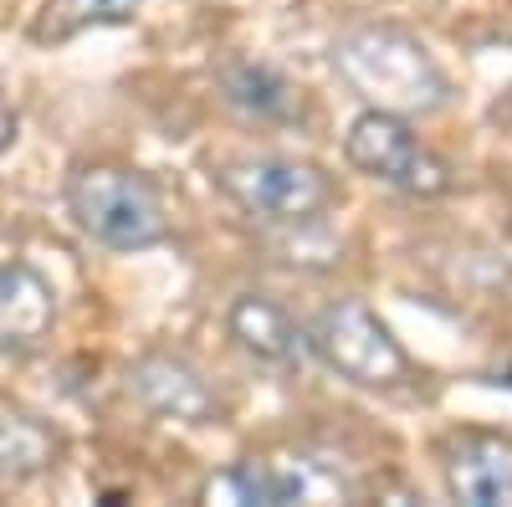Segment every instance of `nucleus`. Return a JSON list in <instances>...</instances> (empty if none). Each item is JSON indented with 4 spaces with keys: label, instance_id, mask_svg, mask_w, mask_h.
I'll use <instances>...</instances> for the list:
<instances>
[{
    "label": "nucleus",
    "instance_id": "f257e3e1",
    "mask_svg": "<svg viewBox=\"0 0 512 507\" xmlns=\"http://www.w3.org/2000/svg\"><path fill=\"white\" fill-rule=\"evenodd\" d=\"M333 72L338 82L379 113H400V118H431L451 103V77L431 57L420 36L405 26H354L333 41Z\"/></svg>",
    "mask_w": 512,
    "mask_h": 507
},
{
    "label": "nucleus",
    "instance_id": "f03ea898",
    "mask_svg": "<svg viewBox=\"0 0 512 507\" xmlns=\"http://www.w3.org/2000/svg\"><path fill=\"white\" fill-rule=\"evenodd\" d=\"M67 210L77 231L108 251H144L169 236L164 195L134 164H77L67 175Z\"/></svg>",
    "mask_w": 512,
    "mask_h": 507
},
{
    "label": "nucleus",
    "instance_id": "7ed1b4c3",
    "mask_svg": "<svg viewBox=\"0 0 512 507\" xmlns=\"http://www.w3.org/2000/svg\"><path fill=\"white\" fill-rule=\"evenodd\" d=\"M216 190L241 210V216H256L267 226H313L323 221L338 185L323 164L313 159H287V154H241L216 164Z\"/></svg>",
    "mask_w": 512,
    "mask_h": 507
},
{
    "label": "nucleus",
    "instance_id": "20e7f679",
    "mask_svg": "<svg viewBox=\"0 0 512 507\" xmlns=\"http://www.w3.org/2000/svg\"><path fill=\"white\" fill-rule=\"evenodd\" d=\"M308 349L338 379H349V385H359V390H405L415 379V364H410L405 344L364 298L328 303L308 328Z\"/></svg>",
    "mask_w": 512,
    "mask_h": 507
},
{
    "label": "nucleus",
    "instance_id": "39448f33",
    "mask_svg": "<svg viewBox=\"0 0 512 507\" xmlns=\"http://www.w3.org/2000/svg\"><path fill=\"white\" fill-rule=\"evenodd\" d=\"M344 154H349V164L359 169V175L390 185L400 195H415V200H436L456 185L451 164L431 144H420L410 118H400V113L364 108L344 134Z\"/></svg>",
    "mask_w": 512,
    "mask_h": 507
},
{
    "label": "nucleus",
    "instance_id": "423d86ee",
    "mask_svg": "<svg viewBox=\"0 0 512 507\" xmlns=\"http://www.w3.org/2000/svg\"><path fill=\"white\" fill-rule=\"evenodd\" d=\"M205 502H256V507H282V502H338L349 497V482L313 456H246L231 472L210 477Z\"/></svg>",
    "mask_w": 512,
    "mask_h": 507
},
{
    "label": "nucleus",
    "instance_id": "0eeeda50",
    "mask_svg": "<svg viewBox=\"0 0 512 507\" xmlns=\"http://www.w3.org/2000/svg\"><path fill=\"white\" fill-rule=\"evenodd\" d=\"M128 395H134L149 415L175 420V426H221V395L216 385L180 354L169 349H149L128 364Z\"/></svg>",
    "mask_w": 512,
    "mask_h": 507
},
{
    "label": "nucleus",
    "instance_id": "6e6552de",
    "mask_svg": "<svg viewBox=\"0 0 512 507\" xmlns=\"http://www.w3.org/2000/svg\"><path fill=\"white\" fill-rule=\"evenodd\" d=\"M441 477L456 502L512 507V436L502 431H456L441 441Z\"/></svg>",
    "mask_w": 512,
    "mask_h": 507
},
{
    "label": "nucleus",
    "instance_id": "1a4fd4ad",
    "mask_svg": "<svg viewBox=\"0 0 512 507\" xmlns=\"http://www.w3.org/2000/svg\"><path fill=\"white\" fill-rule=\"evenodd\" d=\"M57 328V292L26 262H0V349L36 354Z\"/></svg>",
    "mask_w": 512,
    "mask_h": 507
},
{
    "label": "nucleus",
    "instance_id": "9d476101",
    "mask_svg": "<svg viewBox=\"0 0 512 507\" xmlns=\"http://www.w3.org/2000/svg\"><path fill=\"white\" fill-rule=\"evenodd\" d=\"M226 333L262 364H297L308 354V328H297V318L267 292H236L226 308Z\"/></svg>",
    "mask_w": 512,
    "mask_h": 507
},
{
    "label": "nucleus",
    "instance_id": "9b49d317",
    "mask_svg": "<svg viewBox=\"0 0 512 507\" xmlns=\"http://www.w3.org/2000/svg\"><path fill=\"white\" fill-rule=\"evenodd\" d=\"M216 82H221V98L236 113L256 118V123H292V118H303V88H292V82L277 67H267V62L231 57L216 72Z\"/></svg>",
    "mask_w": 512,
    "mask_h": 507
},
{
    "label": "nucleus",
    "instance_id": "f8f14e48",
    "mask_svg": "<svg viewBox=\"0 0 512 507\" xmlns=\"http://www.w3.org/2000/svg\"><path fill=\"white\" fill-rule=\"evenodd\" d=\"M62 461V436L31 410L0 405V477L6 482H36L57 472Z\"/></svg>",
    "mask_w": 512,
    "mask_h": 507
},
{
    "label": "nucleus",
    "instance_id": "ddd939ff",
    "mask_svg": "<svg viewBox=\"0 0 512 507\" xmlns=\"http://www.w3.org/2000/svg\"><path fill=\"white\" fill-rule=\"evenodd\" d=\"M144 0H47L31 21L36 47H62V41L82 31H103V26H128L139 16Z\"/></svg>",
    "mask_w": 512,
    "mask_h": 507
},
{
    "label": "nucleus",
    "instance_id": "4468645a",
    "mask_svg": "<svg viewBox=\"0 0 512 507\" xmlns=\"http://www.w3.org/2000/svg\"><path fill=\"white\" fill-rule=\"evenodd\" d=\"M16 144V113L6 108V103H0V154H6Z\"/></svg>",
    "mask_w": 512,
    "mask_h": 507
}]
</instances>
